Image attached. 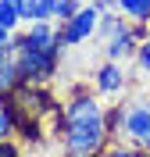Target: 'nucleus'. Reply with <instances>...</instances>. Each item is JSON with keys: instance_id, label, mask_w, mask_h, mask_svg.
<instances>
[{"instance_id": "obj_1", "label": "nucleus", "mask_w": 150, "mask_h": 157, "mask_svg": "<svg viewBox=\"0 0 150 157\" xmlns=\"http://www.w3.org/2000/svg\"><path fill=\"white\" fill-rule=\"evenodd\" d=\"M61 139L68 154H100L107 150V111L100 97L79 89L61 107Z\"/></svg>"}, {"instance_id": "obj_2", "label": "nucleus", "mask_w": 150, "mask_h": 157, "mask_svg": "<svg viewBox=\"0 0 150 157\" xmlns=\"http://www.w3.org/2000/svg\"><path fill=\"white\" fill-rule=\"evenodd\" d=\"M14 57H18L21 82H47V78L57 71L61 50L57 47H29V43H21V47L14 50Z\"/></svg>"}, {"instance_id": "obj_3", "label": "nucleus", "mask_w": 150, "mask_h": 157, "mask_svg": "<svg viewBox=\"0 0 150 157\" xmlns=\"http://www.w3.org/2000/svg\"><path fill=\"white\" fill-rule=\"evenodd\" d=\"M121 136L129 139L136 150H150V100H132V104H125Z\"/></svg>"}, {"instance_id": "obj_4", "label": "nucleus", "mask_w": 150, "mask_h": 157, "mask_svg": "<svg viewBox=\"0 0 150 157\" xmlns=\"http://www.w3.org/2000/svg\"><path fill=\"white\" fill-rule=\"evenodd\" d=\"M100 14H104V11H100L97 4H82V7L71 14V18L57 21V29H61V36H64V43H68V47H79V43H86V39L97 32Z\"/></svg>"}, {"instance_id": "obj_5", "label": "nucleus", "mask_w": 150, "mask_h": 157, "mask_svg": "<svg viewBox=\"0 0 150 157\" xmlns=\"http://www.w3.org/2000/svg\"><path fill=\"white\" fill-rule=\"evenodd\" d=\"M140 43H143V39L136 36V32H132V21H129V25H121L118 32H111V36L104 39V57H111V61H121V64H125L129 57H136Z\"/></svg>"}, {"instance_id": "obj_6", "label": "nucleus", "mask_w": 150, "mask_h": 157, "mask_svg": "<svg viewBox=\"0 0 150 157\" xmlns=\"http://www.w3.org/2000/svg\"><path fill=\"white\" fill-rule=\"evenodd\" d=\"M93 86H97L100 97H114L125 89V71H121V61H104L97 71H93Z\"/></svg>"}, {"instance_id": "obj_7", "label": "nucleus", "mask_w": 150, "mask_h": 157, "mask_svg": "<svg viewBox=\"0 0 150 157\" xmlns=\"http://www.w3.org/2000/svg\"><path fill=\"white\" fill-rule=\"evenodd\" d=\"M18 86H21L18 57H14V54H4V57H0V97H11Z\"/></svg>"}, {"instance_id": "obj_8", "label": "nucleus", "mask_w": 150, "mask_h": 157, "mask_svg": "<svg viewBox=\"0 0 150 157\" xmlns=\"http://www.w3.org/2000/svg\"><path fill=\"white\" fill-rule=\"evenodd\" d=\"M114 7H118L129 21H143V25H150V0H114Z\"/></svg>"}, {"instance_id": "obj_9", "label": "nucleus", "mask_w": 150, "mask_h": 157, "mask_svg": "<svg viewBox=\"0 0 150 157\" xmlns=\"http://www.w3.org/2000/svg\"><path fill=\"white\" fill-rule=\"evenodd\" d=\"M18 25H21L18 4H14V0H0V29H7V32H18Z\"/></svg>"}, {"instance_id": "obj_10", "label": "nucleus", "mask_w": 150, "mask_h": 157, "mask_svg": "<svg viewBox=\"0 0 150 157\" xmlns=\"http://www.w3.org/2000/svg\"><path fill=\"white\" fill-rule=\"evenodd\" d=\"M79 7H82L79 0H57V7H54V21H64V18H71V14H75Z\"/></svg>"}, {"instance_id": "obj_11", "label": "nucleus", "mask_w": 150, "mask_h": 157, "mask_svg": "<svg viewBox=\"0 0 150 157\" xmlns=\"http://www.w3.org/2000/svg\"><path fill=\"white\" fill-rule=\"evenodd\" d=\"M136 64H140L143 75H150V36L140 43V50H136Z\"/></svg>"}, {"instance_id": "obj_12", "label": "nucleus", "mask_w": 150, "mask_h": 157, "mask_svg": "<svg viewBox=\"0 0 150 157\" xmlns=\"http://www.w3.org/2000/svg\"><path fill=\"white\" fill-rule=\"evenodd\" d=\"M11 154H18V147H14L11 139H4V143H0V157H11Z\"/></svg>"}, {"instance_id": "obj_13", "label": "nucleus", "mask_w": 150, "mask_h": 157, "mask_svg": "<svg viewBox=\"0 0 150 157\" xmlns=\"http://www.w3.org/2000/svg\"><path fill=\"white\" fill-rule=\"evenodd\" d=\"M147 100H150V97H147Z\"/></svg>"}]
</instances>
